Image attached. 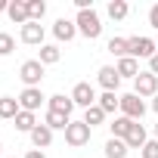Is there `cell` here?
<instances>
[{"label":"cell","mask_w":158,"mask_h":158,"mask_svg":"<svg viewBox=\"0 0 158 158\" xmlns=\"http://www.w3.org/2000/svg\"><path fill=\"white\" fill-rule=\"evenodd\" d=\"M74 25H77V34H84L87 40H96L102 34V19L96 10H81L74 16Z\"/></svg>","instance_id":"obj_1"},{"label":"cell","mask_w":158,"mask_h":158,"mask_svg":"<svg viewBox=\"0 0 158 158\" xmlns=\"http://www.w3.org/2000/svg\"><path fill=\"white\" fill-rule=\"evenodd\" d=\"M155 53H158L155 37H127V56H133L136 62L139 59H152Z\"/></svg>","instance_id":"obj_2"},{"label":"cell","mask_w":158,"mask_h":158,"mask_svg":"<svg viewBox=\"0 0 158 158\" xmlns=\"http://www.w3.org/2000/svg\"><path fill=\"white\" fill-rule=\"evenodd\" d=\"M90 127L84 124V121H71L68 127H65V143L71 146V149H81V146H87L90 143Z\"/></svg>","instance_id":"obj_3"},{"label":"cell","mask_w":158,"mask_h":158,"mask_svg":"<svg viewBox=\"0 0 158 158\" xmlns=\"http://www.w3.org/2000/svg\"><path fill=\"white\" fill-rule=\"evenodd\" d=\"M44 68H47V65H40L37 59H25L22 68H19L22 84H25V87H40V81H44Z\"/></svg>","instance_id":"obj_4"},{"label":"cell","mask_w":158,"mask_h":158,"mask_svg":"<svg viewBox=\"0 0 158 158\" xmlns=\"http://www.w3.org/2000/svg\"><path fill=\"white\" fill-rule=\"evenodd\" d=\"M121 115L130 118V121H143V115H146V102H143L136 93H124V96H121Z\"/></svg>","instance_id":"obj_5"},{"label":"cell","mask_w":158,"mask_h":158,"mask_svg":"<svg viewBox=\"0 0 158 158\" xmlns=\"http://www.w3.org/2000/svg\"><path fill=\"white\" fill-rule=\"evenodd\" d=\"M133 93L139 96V99H146V96H158V77L152 74V71H139V77L133 81Z\"/></svg>","instance_id":"obj_6"},{"label":"cell","mask_w":158,"mask_h":158,"mask_svg":"<svg viewBox=\"0 0 158 158\" xmlns=\"http://www.w3.org/2000/svg\"><path fill=\"white\" fill-rule=\"evenodd\" d=\"M96 90H93V84H87V81H81V84H74V90H71V102L74 106H81V109H90V106H96Z\"/></svg>","instance_id":"obj_7"},{"label":"cell","mask_w":158,"mask_h":158,"mask_svg":"<svg viewBox=\"0 0 158 158\" xmlns=\"http://www.w3.org/2000/svg\"><path fill=\"white\" fill-rule=\"evenodd\" d=\"M96 81H99V87H102L106 93H118V87H121V74H118L115 65H102V68L96 71Z\"/></svg>","instance_id":"obj_8"},{"label":"cell","mask_w":158,"mask_h":158,"mask_svg":"<svg viewBox=\"0 0 158 158\" xmlns=\"http://www.w3.org/2000/svg\"><path fill=\"white\" fill-rule=\"evenodd\" d=\"M44 93H40V87H25L22 93H19V106H22V112H37L40 106H44Z\"/></svg>","instance_id":"obj_9"},{"label":"cell","mask_w":158,"mask_h":158,"mask_svg":"<svg viewBox=\"0 0 158 158\" xmlns=\"http://www.w3.org/2000/svg\"><path fill=\"white\" fill-rule=\"evenodd\" d=\"M22 44H28V47H44V25L40 22H28V25H22Z\"/></svg>","instance_id":"obj_10"},{"label":"cell","mask_w":158,"mask_h":158,"mask_svg":"<svg viewBox=\"0 0 158 158\" xmlns=\"http://www.w3.org/2000/svg\"><path fill=\"white\" fill-rule=\"evenodd\" d=\"M53 34H56V40H62V44H68V40H74L77 37V25L71 22V19H56V25H53Z\"/></svg>","instance_id":"obj_11"},{"label":"cell","mask_w":158,"mask_h":158,"mask_svg":"<svg viewBox=\"0 0 158 158\" xmlns=\"http://www.w3.org/2000/svg\"><path fill=\"white\" fill-rule=\"evenodd\" d=\"M6 16H10L16 25H28V22H31V16H28V3H25V0H13L10 10H6Z\"/></svg>","instance_id":"obj_12"},{"label":"cell","mask_w":158,"mask_h":158,"mask_svg":"<svg viewBox=\"0 0 158 158\" xmlns=\"http://www.w3.org/2000/svg\"><path fill=\"white\" fill-rule=\"evenodd\" d=\"M19 112H22V106H19L16 96H0V118L3 121H16Z\"/></svg>","instance_id":"obj_13"},{"label":"cell","mask_w":158,"mask_h":158,"mask_svg":"<svg viewBox=\"0 0 158 158\" xmlns=\"http://www.w3.org/2000/svg\"><path fill=\"white\" fill-rule=\"evenodd\" d=\"M44 124H47L50 130H65V127L71 124V115H62V112H53V109H47V115H44Z\"/></svg>","instance_id":"obj_14"},{"label":"cell","mask_w":158,"mask_h":158,"mask_svg":"<svg viewBox=\"0 0 158 158\" xmlns=\"http://www.w3.org/2000/svg\"><path fill=\"white\" fill-rule=\"evenodd\" d=\"M28 136H31V143H34V149H47V146L53 143V130H50L47 124H37V127H34V130H31Z\"/></svg>","instance_id":"obj_15"},{"label":"cell","mask_w":158,"mask_h":158,"mask_svg":"<svg viewBox=\"0 0 158 158\" xmlns=\"http://www.w3.org/2000/svg\"><path fill=\"white\" fill-rule=\"evenodd\" d=\"M124 143H127V149H143V146L149 143V136H146V127L136 121V124L130 127V133H127V139H124Z\"/></svg>","instance_id":"obj_16"},{"label":"cell","mask_w":158,"mask_h":158,"mask_svg":"<svg viewBox=\"0 0 158 158\" xmlns=\"http://www.w3.org/2000/svg\"><path fill=\"white\" fill-rule=\"evenodd\" d=\"M118 74L121 77H133V81H136V77H139V62L133 59V56H124V59H118Z\"/></svg>","instance_id":"obj_17"},{"label":"cell","mask_w":158,"mask_h":158,"mask_svg":"<svg viewBox=\"0 0 158 158\" xmlns=\"http://www.w3.org/2000/svg\"><path fill=\"white\" fill-rule=\"evenodd\" d=\"M136 121H130V118H124V115H118L112 124H109V130H112V136L115 139H127V133H130V127H133Z\"/></svg>","instance_id":"obj_18"},{"label":"cell","mask_w":158,"mask_h":158,"mask_svg":"<svg viewBox=\"0 0 158 158\" xmlns=\"http://www.w3.org/2000/svg\"><path fill=\"white\" fill-rule=\"evenodd\" d=\"M59 59H62V50H59L56 44H44V47H40V56H37L40 65H56Z\"/></svg>","instance_id":"obj_19"},{"label":"cell","mask_w":158,"mask_h":158,"mask_svg":"<svg viewBox=\"0 0 158 158\" xmlns=\"http://www.w3.org/2000/svg\"><path fill=\"white\" fill-rule=\"evenodd\" d=\"M50 99V109L53 112H62V115H71L74 112V102H71V96H65V93H56V96H47Z\"/></svg>","instance_id":"obj_20"},{"label":"cell","mask_w":158,"mask_h":158,"mask_svg":"<svg viewBox=\"0 0 158 158\" xmlns=\"http://www.w3.org/2000/svg\"><path fill=\"white\" fill-rule=\"evenodd\" d=\"M13 124H16V130H22V133H31V130H34L40 121H37V115H34V112H19Z\"/></svg>","instance_id":"obj_21"},{"label":"cell","mask_w":158,"mask_h":158,"mask_svg":"<svg viewBox=\"0 0 158 158\" xmlns=\"http://www.w3.org/2000/svg\"><path fill=\"white\" fill-rule=\"evenodd\" d=\"M102 152H106V158H127L130 149H127L124 139H115V136H112V139H106V149H102Z\"/></svg>","instance_id":"obj_22"},{"label":"cell","mask_w":158,"mask_h":158,"mask_svg":"<svg viewBox=\"0 0 158 158\" xmlns=\"http://www.w3.org/2000/svg\"><path fill=\"white\" fill-rule=\"evenodd\" d=\"M106 13H109V19H112V22H121V19H127L130 6H127V0H112V3L106 6Z\"/></svg>","instance_id":"obj_23"},{"label":"cell","mask_w":158,"mask_h":158,"mask_svg":"<svg viewBox=\"0 0 158 158\" xmlns=\"http://www.w3.org/2000/svg\"><path fill=\"white\" fill-rule=\"evenodd\" d=\"M96 106H99L106 115H115V109H121V96H118V93H102V96L96 99Z\"/></svg>","instance_id":"obj_24"},{"label":"cell","mask_w":158,"mask_h":158,"mask_svg":"<svg viewBox=\"0 0 158 158\" xmlns=\"http://www.w3.org/2000/svg\"><path fill=\"white\" fill-rule=\"evenodd\" d=\"M81 121H84V124L93 130L96 124H102V121H106V112H102L99 106H90V109H84V118H81Z\"/></svg>","instance_id":"obj_25"},{"label":"cell","mask_w":158,"mask_h":158,"mask_svg":"<svg viewBox=\"0 0 158 158\" xmlns=\"http://www.w3.org/2000/svg\"><path fill=\"white\" fill-rule=\"evenodd\" d=\"M106 50H109L112 56H118V59H124V56H127V37H112V40L106 44Z\"/></svg>","instance_id":"obj_26"},{"label":"cell","mask_w":158,"mask_h":158,"mask_svg":"<svg viewBox=\"0 0 158 158\" xmlns=\"http://www.w3.org/2000/svg\"><path fill=\"white\" fill-rule=\"evenodd\" d=\"M28 16H31V22H40L47 16V3L44 0H28Z\"/></svg>","instance_id":"obj_27"},{"label":"cell","mask_w":158,"mask_h":158,"mask_svg":"<svg viewBox=\"0 0 158 158\" xmlns=\"http://www.w3.org/2000/svg\"><path fill=\"white\" fill-rule=\"evenodd\" d=\"M13 50H16V37L6 34V31H0V56H10Z\"/></svg>","instance_id":"obj_28"},{"label":"cell","mask_w":158,"mask_h":158,"mask_svg":"<svg viewBox=\"0 0 158 158\" xmlns=\"http://www.w3.org/2000/svg\"><path fill=\"white\" fill-rule=\"evenodd\" d=\"M139 155H143V158H158V139H149V143L139 149Z\"/></svg>","instance_id":"obj_29"},{"label":"cell","mask_w":158,"mask_h":158,"mask_svg":"<svg viewBox=\"0 0 158 158\" xmlns=\"http://www.w3.org/2000/svg\"><path fill=\"white\" fill-rule=\"evenodd\" d=\"M149 25L158 31V3H152V10H149Z\"/></svg>","instance_id":"obj_30"},{"label":"cell","mask_w":158,"mask_h":158,"mask_svg":"<svg viewBox=\"0 0 158 158\" xmlns=\"http://www.w3.org/2000/svg\"><path fill=\"white\" fill-rule=\"evenodd\" d=\"M149 71H152V74H155V77H158V53H155V56H152V59H149Z\"/></svg>","instance_id":"obj_31"},{"label":"cell","mask_w":158,"mask_h":158,"mask_svg":"<svg viewBox=\"0 0 158 158\" xmlns=\"http://www.w3.org/2000/svg\"><path fill=\"white\" fill-rule=\"evenodd\" d=\"M25 158H47V155H44V149H28Z\"/></svg>","instance_id":"obj_32"},{"label":"cell","mask_w":158,"mask_h":158,"mask_svg":"<svg viewBox=\"0 0 158 158\" xmlns=\"http://www.w3.org/2000/svg\"><path fill=\"white\" fill-rule=\"evenodd\" d=\"M10 10V3H6V0H0V13H6Z\"/></svg>","instance_id":"obj_33"},{"label":"cell","mask_w":158,"mask_h":158,"mask_svg":"<svg viewBox=\"0 0 158 158\" xmlns=\"http://www.w3.org/2000/svg\"><path fill=\"white\" fill-rule=\"evenodd\" d=\"M152 112H155V115H158V96H155V99H152Z\"/></svg>","instance_id":"obj_34"},{"label":"cell","mask_w":158,"mask_h":158,"mask_svg":"<svg viewBox=\"0 0 158 158\" xmlns=\"http://www.w3.org/2000/svg\"><path fill=\"white\" fill-rule=\"evenodd\" d=\"M155 139H158V124H155Z\"/></svg>","instance_id":"obj_35"},{"label":"cell","mask_w":158,"mask_h":158,"mask_svg":"<svg viewBox=\"0 0 158 158\" xmlns=\"http://www.w3.org/2000/svg\"><path fill=\"white\" fill-rule=\"evenodd\" d=\"M0 158H3V146H0Z\"/></svg>","instance_id":"obj_36"},{"label":"cell","mask_w":158,"mask_h":158,"mask_svg":"<svg viewBox=\"0 0 158 158\" xmlns=\"http://www.w3.org/2000/svg\"><path fill=\"white\" fill-rule=\"evenodd\" d=\"M155 47H158V37H155Z\"/></svg>","instance_id":"obj_37"}]
</instances>
